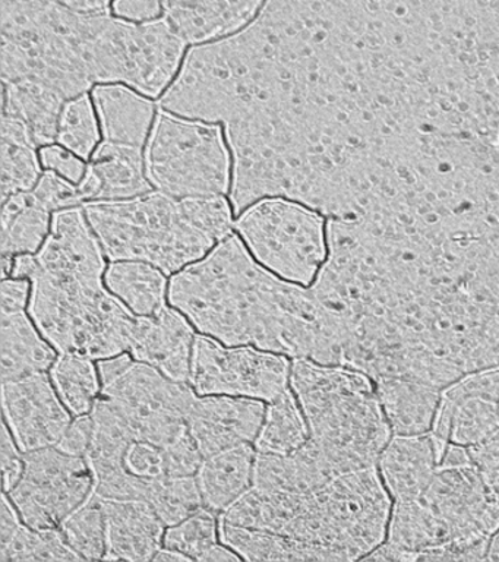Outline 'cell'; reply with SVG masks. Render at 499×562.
<instances>
[{"mask_svg":"<svg viewBox=\"0 0 499 562\" xmlns=\"http://www.w3.org/2000/svg\"><path fill=\"white\" fill-rule=\"evenodd\" d=\"M183 40L166 21L131 22L55 0H2L3 116L38 145L58 139L68 101L98 82L159 97L177 72Z\"/></svg>","mask_w":499,"mask_h":562,"instance_id":"6da1fadb","label":"cell"},{"mask_svg":"<svg viewBox=\"0 0 499 562\" xmlns=\"http://www.w3.org/2000/svg\"><path fill=\"white\" fill-rule=\"evenodd\" d=\"M170 302L223 345L256 346L293 359L341 363L339 325L313 290L258 266L238 236L170 283Z\"/></svg>","mask_w":499,"mask_h":562,"instance_id":"7a4b0ae2","label":"cell"},{"mask_svg":"<svg viewBox=\"0 0 499 562\" xmlns=\"http://www.w3.org/2000/svg\"><path fill=\"white\" fill-rule=\"evenodd\" d=\"M103 271L102 246L77 206L54 215L36 255L15 258L12 277L33 281L30 315L60 353L109 359L129 349L137 316L104 289Z\"/></svg>","mask_w":499,"mask_h":562,"instance_id":"3957f363","label":"cell"},{"mask_svg":"<svg viewBox=\"0 0 499 562\" xmlns=\"http://www.w3.org/2000/svg\"><path fill=\"white\" fill-rule=\"evenodd\" d=\"M393 504L378 469L370 468L308 492L251 486L218 522L279 536L283 561L367 560L387 540Z\"/></svg>","mask_w":499,"mask_h":562,"instance_id":"277c9868","label":"cell"},{"mask_svg":"<svg viewBox=\"0 0 499 562\" xmlns=\"http://www.w3.org/2000/svg\"><path fill=\"white\" fill-rule=\"evenodd\" d=\"M86 214L107 258L151 263L166 274L203 258L234 223L222 196L177 200L163 192L86 205Z\"/></svg>","mask_w":499,"mask_h":562,"instance_id":"5b68a950","label":"cell"},{"mask_svg":"<svg viewBox=\"0 0 499 562\" xmlns=\"http://www.w3.org/2000/svg\"><path fill=\"white\" fill-rule=\"evenodd\" d=\"M291 384L308 424V447L331 477L376 468L393 432L370 375L295 359Z\"/></svg>","mask_w":499,"mask_h":562,"instance_id":"8992f818","label":"cell"},{"mask_svg":"<svg viewBox=\"0 0 499 562\" xmlns=\"http://www.w3.org/2000/svg\"><path fill=\"white\" fill-rule=\"evenodd\" d=\"M94 438L86 460L94 477L93 494L103 499H137L150 504L170 477L195 476L204 459L191 437L170 447L131 437L107 398L93 412Z\"/></svg>","mask_w":499,"mask_h":562,"instance_id":"52a82bcc","label":"cell"},{"mask_svg":"<svg viewBox=\"0 0 499 562\" xmlns=\"http://www.w3.org/2000/svg\"><path fill=\"white\" fill-rule=\"evenodd\" d=\"M146 166L151 183L170 196H222L229 188V154L217 125L160 112Z\"/></svg>","mask_w":499,"mask_h":562,"instance_id":"ba28073f","label":"cell"},{"mask_svg":"<svg viewBox=\"0 0 499 562\" xmlns=\"http://www.w3.org/2000/svg\"><path fill=\"white\" fill-rule=\"evenodd\" d=\"M419 499L438 539L428 561L486 560L490 539L499 529V504L473 463L441 465Z\"/></svg>","mask_w":499,"mask_h":562,"instance_id":"9c48e42d","label":"cell"},{"mask_svg":"<svg viewBox=\"0 0 499 562\" xmlns=\"http://www.w3.org/2000/svg\"><path fill=\"white\" fill-rule=\"evenodd\" d=\"M235 227L258 261L292 283L313 284L327 261L326 222L317 210L284 200L262 201Z\"/></svg>","mask_w":499,"mask_h":562,"instance_id":"30bf717a","label":"cell"},{"mask_svg":"<svg viewBox=\"0 0 499 562\" xmlns=\"http://www.w3.org/2000/svg\"><path fill=\"white\" fill-rule=\"evenodd\" d=\"M102 395L134 439L170 447L190 435L186 417L196 398L194 391L150 364L131 362L103 384Z\"/></svg>","mask_w":499,"mask_h":562,"instance_id":"8fae6325","label":"cell"},{"mask_svg":"<svg viewBox=\"0 0 499 562\" xmlns=\"http://www.w3.org/2000/svg\"><path fill=\"white\" fill-rule=\"evenodd\" d=\"M23 477L10 492L25 525L58 529L93 492L94 477L82 457L56 447L25 452Z\"/></svg>","mask_w":499,"mask_h":562,"instance_id":"7c38bea8","label":"cell"},{"mask_svg":"<svg viewBox=\"0 0 499 562\" xmlns=\"http://www.w3.org/2000/svg\"><path fill=\"white\" fill-rule=\"evenodd\" d=\"M292 364L282 355L253 347H225L213 338L195 337L191 385L200 395L226 394L273 402L288 389Z\"/></svg>","mask_w":499,"mask_h":562,"instance_id":"4fadbf2b","label":"cell"},{"mask_svg":"<svg viewBox=\"0 0 499 562\" xmlns=\"http://www.w3.org/2000/svg\"><path fill=\"white\" fill-rule=\"evenodd\" d=\"M499 429V368L468 373L442 390L432 434L444 446L473 447Z\"/></svg>","mask_w":499,"mask_h":562,"instance_id":"5bb4252c","label":"cell"},{"mask_svg":"<svg viewBox=\"0 0 499 562\" xmlns=\"http://www.w3.org/2000/svg\"><path fill=\"white\" fill-rule=\"evenodd\" d=\"M2 404L12 437L23 452L58 446L71 425L46 372L3 382Z\"/></svg>","mask_w":499,"mask_h":562,"instance_id":"9a60e30c","label":"cell"},{"mask_svg":"<svg viewBox=\"0 0 499 562\" xmlns=\"http://www.w3.org/2000/svg\"><path fill=\"white\" fill-rule=\"evenodd\" d=\"M264 417V404L258 400L196 397L188 413L186 425L201 456L208 459L256 441Z\"/></svg>","mask_w":499,"mask_h":562,"instance_id":"2e32d148","label":"cell"},{"mask_svg":"<svg viewBox=\"0 0 499 562\" xmlns=\"http://www.w3.org/2000/svg\"><path fill=\"white\" fill-rule=\"evenodd\" d=\"M194 342V328L185 316L165 306L156 315L137 316L129 349L138 362L159 369L170 380L188 382Z\"/></svg>","mask_w":499,"mask_h":562,"instance_id":"e0dca14e","label":"cell"},{"mask_svg":"<svg viewBox=\"0 0 499 562\" xmlns=\"http://www.w3.org/2000/svg\"><path fill=\"white\" fill-rule=\"evenodd\" d=\"M444 443L432 432L423 435H393L376 469L387 487L393 503L419 498L441 465Z\"/></svg>","mask_w":499,"mask_h":562,"instance_id":"ac0fdd59","label":"cell"},{"mask_svg":"<svg viewBox=\"0 0 499 562\" xmlns=\"http://www.w3.org/2000/svg\"><path fill=\"white\" fill-rule=\"evenodd\" d=\"M77 189L84 206L147 195L151 184L144 176L143 148L104 140Z\"/></svg>","mask_w":499,"mask_h":562,"instance_id":"d6986e66","label":"cell"},{"mask_svg":"<svg viewBox=\"0 0 499 562\" xmlns=\"http://www.w3.org/2000/svg\"><path fill=\"white\" fill-rule=\"evenodd\" d=\"M102 503L107 540L103 560H155L166 535L156 509L147 501L102 498Z\"/></svg>","mask_w":499,"mask_h":562,"instance_id":"ffe728a7","label":"cell"},{"mask_svg":"<svg viewBox=\"0 0 499 562\" xmlns=\"http://www.w3.org/2000/svg\"><path fill=\"white\" fill-rule=\"evenodd\" d=\"M262 0H163L166 22L185 43L234 33L260 8Z\"/></svg>","mask_w":499,"mask_h":562,"instance_id":"44dd1931","label":"cell"},{"mask_svg":"<svg viewBox=\"0 0 499 562\" xmlns=\"http://www.w3.org/2000/svg\"><path fill=\"white\" fill-rule=\"evenodd\" d=\"M375 386L393 435L432 432L440 411L441 389L400 376L379 378Z\"/></svg>","mask_w":499,"mask_h":562,"instance_id":"7402d4cb","label":"cell"},{"mask_svg":"<svg viewBox=\"0 0 499 562\" xmlns=\"http://www.w3.org/2000/svg\"><path fill=\"white\" fill-rule=\"evenodd\" d=\"M256 459L249 443L204 459L195 474L203 507L222 514L242 498L251 490Z\"/></svg>","mask_w":499,"mask_h":562,"instance_id":"603a6c76","label":"cell"},{"mask_svg":"<svg viewBox=\"0 0 499 562\" xmlns=\"http://www.w3.org/2000/svg\"><path fill=\"white\" fill-rule=\"evenodd\" d=\"M95 108L104 140L143 148L150 130L155 104L122 86L94 88Z\"/></svg>","mask_w":499,"mask_h":562,"instance_id":"cb8c5ba5","label":"cell"},{"mask_svg":"<svg viewBox=\"0 0 499 562\" xmlns=\"http://www.w3.org/2000/svg\"><path fill=\"white\" fill-rule=\"evenodd\" d=\"M2 382L46 372L56 355L23 312L2 314Z\"/></svg>","mask_w":499,"mask_h":562,"instance_id":"d4e9b609","label":"cell"},{"mask_svg":"<svg viewBox=\"0 0 499 562\" xmlns=\"http://www.w3.org/2000/svg\"><path fill=\"white\" fill-rule=\"evenodd\" d=\"M32 132L14 117L2 119V201L29 192L41 180Z\"/></svg>","mask_w":499,"mask_h":562,"instance_id":"484cf974","label":"cell"},{"mask_svg":"<svg viewBox=\"0 0 499 562\" xmlns=\"http://www.w3.org/2000/svg\"><path fill=\"white\" fill-rule=\"evenodd\" d=\"M49 213L32 191L2 201V255L36 252L49 231Z\"/></svg>","mask_w":499,"mask_h":562,"instance_id":"4316f807","label":"cell"},{"mask_svg":"<svg viewBox=\"0 0 499 562\" xmlns=\"http://www.w3.org/2000/svg\"><path fill=\"white\" fill-rule=\"evenodd\" d=\"M109 289L138 316L156 315L166 306L163 272L141 261L116 262L109 267Z\"/></svg>","mask_w":499,"mask_h":562,"instance_id":"83f0119b","label":"cell"},{"mask_svg":"<svg viewBox=\"0 0 499 562\" xmlns=\"http://www.w3.org/2000/svg\"><path fill=\"white\" fill-rule=\"evenodd\" d=\"M309 429L299 400L284 391L266 408L264 424L256 439L260 454L288 456L308 442Z\"/></svg>","mask_w":499,"mask_h":562,"instance_id":"f1b7e54d","label":"cell"},{"mask_svg":"<svg viewBox=\"0 0 499 562\" xmlns=\"http://www.w3.org/2000/svg\"><path fill=\"white\" fill-rule=\"evenodd\" d=\"M52 380L72 415L82 416L93 412L98 402L99 378L91 359L60 353L52 367Z\"/></svg>","mask_w":499,"mask_h":562,"instance_id":"f546056e","label":"cell"},{"mask_svg":"<svg viewBox=\"0 0 499 562\" xmlns=\"http://www.w3.org/2000/svg\"><path fill=\"white\" fill-rule=\"evenodd\" d=\"M82 560L58 529H34L21 525L7 542L0 543V561H78Z\"/></svg>","mask_w":499,"mask_h":562,"instance_id":"4dcf8cb0","label":"cell"},{"mask_svg":"<svg viewBox=\"0 0 499 562\" xmlns=\"http://www.w3.org/2000/svg\"><path fill=\"white\" fill-rule=\"evenodd\" d=\"M60 530L69 547L82 560H103L106 555V516L102 498L93 492L90 498L64 521Z\"/></svg>","mask_w":499,"mask_h":562,"instance_id":"1f68e13d","label":"cell"},{"mask_svg":"<svg viewBox=\"0 0 499 562\" xmlns=\"http://www.w3.org/2000/svg\"><path fill=\"white\" fill-rule=\"evenodd\" d=\"M58 140L82 160H87L93 153L99 131L89 95L77 97L65 105L59 117Z\"/></svg>","mask_w":499,"mask_h":562,"instance_id":"d6a6232c","label":"cell"},{"mask_svg":"<svg viewBox=\"0 0 499 562\" xmlns=\"http://www.w3.org/2000/svg\"><path fill=\"white\" fill-rule=\"evenodd\" d=\"M217 513L200 508L185 520L170 526L165 535V548L174 549L190 558L203 561L205 553L217 543Z\"/></svg>","mask_w":499,"mask_h":562,"instance_id":"836d02e7","label":"cell"},{"mask_svg":"<svg viewBox=\"0 0 499 562\" xmlns=\"http://www.w3.org/2000/svg\"><path fill=\"white\" fill-rule=\"evenodd\" d=\"M150 505L166 526H174L203 508L195 476L170 477L156 491Z\"/></svg>","mask_w":499,"mask_h":562,"instance_id":"e575fe53","label":"cell"},{"mask_svg":"<svg viewBox=\"0 0 499 562\" xmlns=\"http://www.w3.org/2000/svg\"><path fill=\"white\" fill-rule=\"evenodd\" d=\"M32 195L38 204L49 211L76 209L81 205L77 184L52 171L42 176L36 188L32 189Z\"/></svg>","mask_w":499,"mask_h":562,"instance_id":"d590c367","label":"cell"},{"mask_svg":"<svg viewBox=\"0 0 499 562\" xmlns=\"http://www.w3.org/2000/svg\"><path fill=\"white\" fill-rule=\"evenodd\" d=\"M468 452L486 490L499 504V429L484 441L468 447Z\"/></svg>","mask_w":499,"mask_h":562,"instance_id":"8d00e7d4","label":"cell"},{"mask_svg":"<svg viewBox=\"0 0 499 562\" xmlns=\"http://www.w3.org/2000/svg\"><path fill=\"white\" fill-rule=\"evenodd\" d=\"M94 438V419L93 415L78 416L71 425L68 426L67 432L58 442L56 448L64 451L65 454L82 457L86 459L89 454L91 443Z\"/></svg>","mask_w":499,"mask_h":562,"instance_id":"74e56055","label":"cell"},{"mask_svg":"<svg viewBox=\"0 0 499 562\" xmlns=\"http://www.w3.org/2000/svg\"><path fill=\"white\" fill-rule=\"evenodd\" d=\"M42 161L46 169L54 170L69 182L80 183L84 179L87 171L84 165L68 149L49 145V147L43 148Z\"/></svg>","mask_w":499,"mask_h":562,"instance_id":"f35d334b","label":"cell"},{"mask_svg":"<svg viewBox=\"0 0 499 562\" xmlns=\"http://www.w3.org/2000/svg\"><path fill=\"white\" fill-rule=\"evenodd\" d=\"M15 443L12 441L7 425H3L2 451H0V456H2L3 490H5V494H10V492L14 490L16 483L23 477L25 469L24 457H21L19 450L15 448Z\"/></svg>","mask_w":499,"mask_h":562,"instance_id":"ab89813d","label":"cell"},{"mask_svg":"<svg viewBox=\"0 0 499 562\" xmlns=\"http://www.w3.org/2000/svg\"><path fill=\"white\" fill-rule=\"evenodd\" d=\"M116 15L125 21L146 24L160 16L163 11V0H116Z\"/></svg>","mask_w":499,"mask_h":562,"instance_id":"60d3db41","label":"cell"},{"mask_svg":"<svg viewBox=\"0 0 499 562\" xmlns=\"http://www.w3.org/2000/svg\"><path fill=\"white\" fill-rule=\"evenodd\" d=\"M30 284L27 279H11L2 281V314L23 312L29 297Z\"/></svg>","mask_w":499,"mask_h":562,"instance_id":"b9f144b4","label":"cell"},{"mask_svg":"<svg viewBox=\"0 0 499 562\" xmlns=\"http://www.w3.org/2000/svg\"><path fill=\"white\" fill-rule=\"evenodd\" d=\"M21 526L20 516L16 514L15 508L12 507L10 499L7 495L2 496V516H0V543L7 542L16 529Z\"/></svg>","mask_w":499,"mask_h":562,"instance_id":"7bdbcfd3","label":"cell"},{"mask_svg":"<svg viewBox=\"0 0 499 562\" xmlns=\"http://www.w3.org/2000/svg\"><path fill=\"white\" fill-rule=\"evenodd\" d=\"M55 2L82 12H104L107 11L112 0H55Z\"/></svg>","mask_w":499,"mask_h":562,"instance_id":"ee69618b","label":"cell"},{"mask_svg":"<svg viewBox=\"0 0 499 562\" xmlns=\"http://www.w3.org/2000/svg\"><path fill=\"white\" fill-rule=\"evenodd\" d=\"M240 558L236 555L235 552H231L230 549L225 547H220V544L216 543L207 553H205L203 561H239Z\"/></svg>","mask_w":499,"mask_h":562,"instance_id":"f6af8a7d","label":"cell"},{"mask_svg":"<svg viewBox=\"0 0 499 562\" xmlns=\"http://www.w3.org/2000/svg\"><path fill=\"white\" fill-rule=\"evenodd\" d=\"M155 561H191L190 558L183 555L182 552L174 551V549L161 548L157 555L155 557Z\"/></svg>","mask_w":499,"mask_h":562,"instance_id":"bcb514c9","label":"cell"},{"mask_svg":"<svg viewBox=\"0 0 499 562\" xmlns=\"http://www.w3.org/2000/svg\"><path fill=\"white\" fill-rule=\"evenodd\" d=\"M486 560L499 561V529L497 533L492 536V539H490L488 553H486Z\"/></svg>","mask_w":499,"mask_h":562,"instance_id":"7dc6e473","label":"cell"}]
</instances>
